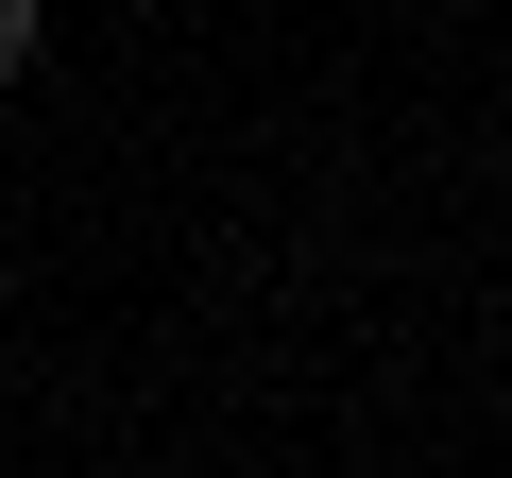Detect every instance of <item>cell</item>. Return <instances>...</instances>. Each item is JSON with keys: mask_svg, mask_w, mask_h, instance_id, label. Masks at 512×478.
Segmentation results:
<instances>
[{"mask_svg": "<svg viewBox=\"0 0 512 478\" xmlns=\"http://www.w3.org/2000/svg\"><path fill=\"white\" fill-rule=\"evenodd\" d=\"M427 18H478V0H427Z\"/></svg>", "mask_w": 512, "mask_h": 478, "instance_id": "2", "label": "cell"}, {"mask_svg": "<svg viewBox=\"0 0 512 478\" xmlns=\"http://www.w3.org/2000/svg\"><path fill=\"white\" fill-rule=\"evenodd\" d=\"M35 52H52V18H35V0H0V86H35Z\"/></svg>", "mask_w": 512, "mask_h": 478, "instance_id": "1", "label": "cell"}]
</instances>
